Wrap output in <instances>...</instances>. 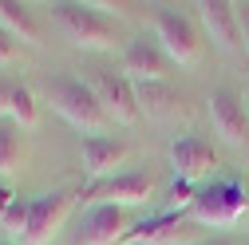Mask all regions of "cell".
<instances>
[{
	"label": "cell",
	"instance_id": "obj_2",
	"mask_svg": "<svg viewBox=\"0 0 249 245\" xmlns=\"http://www.w3.org/2000/svg\"><path fill=\"white\" fill-rule=\"evenodd\" d=\"M52 20H55V28L75 48L103 52V48H115L119 44V24L107 12H99L95 4H55L52 8Z\"/></svg>",
	"mask_w": 249,
	"mask_h": 245
},
{
	"label": "cell",
	"instance_id": "obj_21",
	"mask_svg": "<svg viewBox=\"0 0 249 245\" xmlns=\"http://www.w3.org/2000/svg\"><path fill=\"white\" fill-rule=\"evenodd\" d=\"M12 59H16V40L4 32V28H0V68H8Z\"/></svg>",
	"mask_w": 249,
	"mask_h": 245
},
{
	"label": "cell",
	"instance_id": "obj_19",
	"mask_svg": "<svg viewBox=\"0 0 249 245\" xmlns=\"http://www.w3.org/2000/svg\"><path fill=\"white\" fill-rule=\"evenodd\" d=\"M28 210H32V198H16L4 213H0V226H4V233L24 237V229H28Z\"/></svg>",
	"mask_w": 249,
	"mask_h": 245
},
{
	"label": "cell",
	"instance_id": "obj_11",
	"mask_svg": "<svg viewBox=\"0 0 249 245\" xmlns=\"http://www.w3.org/2000/svg\"><path fill=\"white\" fill-rule=\"evenodd\" d=\"M123 75L131 83H166L170 75V59L159 44L150 40H131L123 52Z\"/></svg>",
	"mask_w": 249,
	"mask_h": 245
},
{
	"label": "cell",
	"instance_id": "obj_12",
	"mask_svg": "<svg viewBox=\"0 0 249 245\" xmlns=\"http://www.w3.org/2000/svg\"><path fill=\"white\" fill-rule=\"evenodd\" d=\"M79 158H83V174L91 182H107V178L119 174L115 166H123L127 146H123L119 139H107V135H91V139L79 142Z\"/></svg>",
	"mask_w": 249,
	"mask_h": 245
},
{
	"label": "cell",
	"instance_id": "obj_20",
	"mask_svg": "<svg viewBox=\"0 0 249 245\" xmlns=\"http://www.w3.org/2000/svg\"><path fill=\"white\" fill-rule=\"evenodd\" d=\"M194 194H198V186H190V182L174 178V186H170V194H166V213H190Z\"/></svg>",
	"mask_w": 249,
	"mask_h": 245
},
{
	"label": "cell",
	"instance_id": "obj_6",
	"mask_svg": "<svg viewBox=\"0 0 249 245\" xmlns=\"http://www.w3.org/2000/svg\"><path fill=\"white\" fill-rule=\"evenodd\" d=\"M87 202H107V206H119V210H127V206H142L154 198V178L146 170H119L115 178L107 182H91V190L83 194Z\"/></svg>",
	"mask_w": 249,
	"mask_h": 245
},
{
	"label": "cell",
	"instance_id": "obj_24",
	"mask_svg": "<svg viewBox=\"0 0 249 245\" xmlns=\"http://www.w3.org/2000/svg\"><path fill=\"white\" fill-rule=\"evenodd\" d=\"M198 245H230V241H222V237H217V241H198Z\"/></svg>",
	"mask_w": 249,
	"mask_h": 245
},
{
	"label": "cell",
	"instance_id": "obj_1",
	"mask_svg": "<svg viewBox=\"0 0 249 245\" xmlns=\"http://www.w3.org/2000/svg\"><path fill=\"white\" fill-rule=\"evenodd\" d=\"M44 99L52 103L55 115H64L75 131H83L87 139L91 135H107L111 127V115L103 111L95 87L83 83V79H71V75H52L44 79Z\"/></svg>",
	"mask_w": 249,
	"mask_h": 245
},
{
	"label": "cell",
	"instance_id": "obj_9",
	"mask_svg": "<svg viewBox=\"0 0 249 245\" xmlns=\"http://www.w3.org/2000/svg\"><path fill=\"white\" fill-rule=\"evenodd\" d=\"M194 8H198L202 32L210 36V44H213L217 52L233 55V52L241 48V24H237L233 4H226V0H202V4H194Z\"/></svg>",
	"mask_w": 249,
	"mask_h": 245
},
{
	"label": "cell",
	"instance_id": "obj_7",
	"mask_svg": "<svg viewBox=\"0 0 249 245\" xmlns=\"http://www.w3.org/2000/svg\"><path fill=\"white\" fill-rule=\"evenodd\" d=\"M95 95L103 103V111L111 115V122H123V127H131V122H139L142 107H139V87L123 75V71H103L95 75Z\"/></svg>",
	"mask_w": 249,
	"mask_h": 245
},
{
	"label": "cell",
	"instance_id": "obj_15",
	"mask_svg": "<svg viewBox=\"0 0 249 245\" xmlns=\"http://www.w3.org/2000/svg\"><path fill=\"white\" fill-rule=\"evenodd\" d=\"M0 28L20 40V44H40V24L32 16V8L24 4H12V0H0Z\"/></svg>",
	"mask_w": 249,
	"mask_h": 245
},
{
	"label": "cell",
	"instance_id": "obj_14",
	"mask_svg": "<svg viewBox=\"0 0 249 245\" xmlns=\"http://www.w3.org/2000/svg\"><path fill=\"white\" fill-rule=\"evenodd\" d=\"M182 229H186L182 213H159V218H146V222L131 226L123 245H166V241H178Z\"/></svg>",
	"mask_w": 249,
	"mask_h": 245
},
{
	"label": "cell",
	"instance_id": "obj_3",
	"mask_svg": "<svg viewBox=\"0 0 249 245\" xmlns=\"http://www.w3.org/2000/svg\"><path fill=\"white\" fill-rule=\"evenodd\" d=\"M245 210H249V194L241 178H210L194 194L190 218L198 226H233Z\"/></svg>",
	"mask_w": 249,
	"mask_h": 245
},
{
	"label": "cell",
	"instance_id": "obj_5",
	"mask_svg": "<svg viewBox=\"0 0 249 245\" xmlns=\"http://www.w3.org/2000/svg\"><path fill=\"white\" fill-rule=\"evenodd\" d=\"M71 202H75V190H68V186L36 194V198H32V210H28V229H24V241H28V245H48V241L59 233V226L68 222Z\"/></svg>",
	"mask_w": 249,
	"mask_h": 245
},
{
	"label": "cell",
	"instance_id": "obj_25",
	"mask_svg": "<svg viewBox=\"0 0 249 245\" xmlns=\"http://www.w3.org/2000/svg\"><path fill=\"white\" fill-rule=\"evenodd\" d=\"M245 103H249V83H245Z\"/></svg>",
	"mask_w": 249,
	"mask_h": 245
},
{
	"label": "cell",
	"instance_id": "obj_18",
	"mask_svg": "<svg viewBox=\"0 0 249 245\" xmlns=\"http://www.w3.org/2000/svg\"><path fill=\"white\" fill-rule=\"evenodd\" d=\"M12 122H16V127L20 131H32L36 127V95H32V91H28V87H12Z\"/></svg>",
	"mask_w": 249,
	"mask_h": 245
},
{
	"label": "cell",
	"instance_id": "obj_10",
	"mask_svg": "<svg viewBox=\"0 0 249 245\" xmlns=\"http://www.w3.org/2000/svg\"><path fill=\"white\" fill-rule=\"evenodd\" d=\"M170 170H174V178L198 186V182L210 178V170H213V150H210V142L198 139V135H178V139L170 142Z\"/></svg>",
	"mask_w": 249,
	"mask_h": 245
},
{
	"label": "cell",
	"instance_id": "obj_13",
	"mask_svg": "<svg viewBox=\"0 0 249 245\" xmlns=\"http://www.w3.org/2000/svg\"><path fill=\"white\" fill-rule=\"evenodd\" d=\"M206 107H210V122H213L217 139H222L226 146H245V142H249L241 103L230 95V91H213V95L206 99Z\"/></svg>",
	"mask_w": 249,
	"mask_h": 245
},
{
	"label": "cell",
	"instance_id": "obj_17",
	"mask_svg": "<svg viewBox=\"0 0 249 245\" xmlns=\"http://www.w3.org/2000/svg\"><path fill=\"white\" fill-rule=\"evenodd\" d=\"M20 158H24V135L16 122L0 119V178H12L20 170Z\"/></svg>",
	"mask_w": 249,
	"mask_h": 245
},
{
	"label": "cell",
	"instance_id": "obj_16",
	"mask_svg": "<svg viewBox=\"0 0 249 245\" xmlns=\"http://www.w3.org/2000/svg\"><path fill=\"white\" fill-rule=\"evenodd\" d=\"M139 87V107L150 115V119H170V115H178L182 107V99L174 95V91L166 87V83H135Z\"/></svg>",
	"mask_w": 249,
	"mask_h": 245
},
{
	"label": "cell",
	"instance_id": "obj_22",
	"mask_svg": "<svg viewBox=\"0 0 249 245\" xmlns=\"http://www.w3.org/2000/svg\"><path fill=\"white\" fill-rule=\"evenodd\" d=\"M16 198H20V194H16L12 186H8V178H0V213H4V210H8V206H12Z\"/></svg>",
	"mask_w": 249,
	"mask_h": 245
},
{
	"label": "cell",
	"instance_id": "obj_8",
	"mask_svg": "<svg viewBox=\"0 0 249 245\" xmlns=\"http://www.w3.org/2000/svg\"><path fill=\"white\" fill-rule=\"evenodd\" d=\"M127 233H131V226L123 218V210L107 206V202H95L75 229V245H123Z\"/></svg>",
	"mask_w": 249,
	"mask_h": 245
},
{
	"label": "cell",
	"instance_id": "obj_23",
	"mask_svg": "<svg viewBox=\"0 0 249 245\" xmlns=\"http://www.w3.org/2000/svg\"><path fill=\"white\" fill-rule=\"evenodd\" d=\"M8 111H12V87H8V83H0V119H4Z\"/></svg>",
	"mask_w": 249,
	"mask_h": 245
},
{
	"label": "cell",
	"instance_id": "obj_4",
	"mask_svg": "<svg viewBox=\"0 0 249 245\" xmlns=\"http://www.w3.org/2000/svg\"><path fill=\"white\" fill-rule=\"evenodd\" d=\"M154 40H159V48L166 52L170 64H178V68L202 64L206 40H202V32L194 28L190 16H182L174 8H159V12H154Z\"/></svg>",
	"mask_w": 249,
	"mask_h": 245
}]
</instances>
